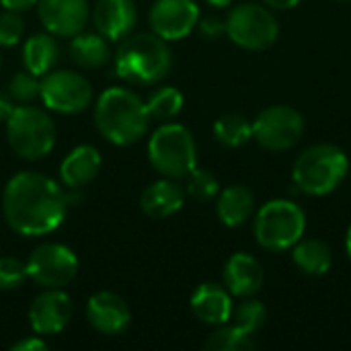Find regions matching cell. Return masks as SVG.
I'll list each match as a JSON object with an SVG mask.
<instances>
[{
    "label": "cell",
    "instance_id": "6da1fadb",
    "mask_svg": "<svg viewBox=\"0 0 351 351\" xmlns=\"http://www.w3.org/2000/svg\"><path fill=\"white\" fill-rule=\"evenodd\" d=\"M68 212L64 187L33 171L14 175L2 193L6 224L23 237H43L60 228Z\"/></svg>",
    "mask_w": 351,
    "mask_h": 351
},
{
    "label": "cell",
    "instance_id": "7a4b0ae2",
    "mask_svg": "<svg viewBox=\"0 0 351 351\" xmlns=\"http://www.w3.org/2000/svg\"><path fill=\"white\" fill-rule=\"evenodd\" d=\"M150 115L146 101L125 86L103 90L95 105V125L99 134L115 146H132L148 132Z\"/></svg>",
    "mask_w": 351,
    "mask_h": 351
},
{
    "label": "cell",
    "instance_id": "3957f363",
    "mask_svg": "<svg viewBox=\"0 0 351 351\" xmlns=\"http://www.w3.org/2000/svg\"><path fill=\"white\" fill-rule=\"evenodd\" d=\"M173 53L169 41L156 33H136L119 41L115 53V74L132 84L150 86L171 72Z\"/></svg>",
    "mask_w": 351,
    "mask_h": 351
},
{
    "label": "cell",
    "instance_id": "277c9868",
    "mask_svg": "<svg viewBox=\"0 0 351 351\" xmlns=\"http://www.w3.org/2000/svg\"><path fill=\"white\" fill-rule=\"evenodd\" d=\"M350 158L335 144H315L306 148L294 162V185L306 195H329L348 177Z\"/></svg>",
    "mask_w": 351,
    "mask_h": 351
},
{
    "label": "cell",
    "instance_id": "5b68a950",
    "mask_svg": "<svg viewBox=\"0 0 351 351\" xmlns=\"http://www.w3.org/2000/svg\"><path fill=\"white\" fill-rule=\"evenodd\" d=\"M148 160L156 173L169 179H185L197 167V146L181 123H162L148 142Z\"/></svg>",
    "mask_w": 351,
    "mask_h": 351
},
{
    "label": "cell",
    "instance_id": "8992f818",
    "mask_svg": "<svg viewBox=\"0 0 351 351\" xmlns=\"http://www.w3.org/2000/svg\"><path fill=\"white\" fill-rule=\"evenodd\" d=\"M4 123L10 148L25 160H41L56 146V123L51 115L39 107H14Z\"/></svg>",
    "mask_w": 351,
    "mask_h": 351
},
{
    "label": "cell",
    "instance_id": "52a82bcc",
    "mask_svg": "<svg viewBox=\"0 0 351 351\" xmlns=\"http://www.w3.org/2000/svg\"><path fill=\"white\" fill-rule=\"evenodd\" d=\"M304 230L306 214L290 199H271L255 214V239L271 253L292 249L304 237Z\"/></svg>",
    "mask_w": 351,
    "mask_h": 351
},
{
    "label": "cell",
    "instance_id": "ba28073f",
    "mask_svg": "<svg viewBox=\"0 0 351 351\" xmlns=\"http://www.w3.org/2000/svg\"><path fill=\"white\" fill-rule=\"evenodd\" d=\"M224 23L230 41L249 51H263L271 47L280 35V25L271 8L257 2H243L234 6Z\"/></svg>",
    "mask_w": 351,
    "mask_h": 351
},
{
    "label": "cell",
    "instance_id": "9c48e42d",
    "mask_svg": "<svg viewBox=\"0 0 351 351\" xmlns=\"http://www.w3.org/2000/svg\"><path fill=\"white\" fill-rule=\"evenodd\" d=\"M39 99L49 111L76 115L93 103V86L74 70H51L41 76Z\"/></svg>",
    "mask_w": 351,
    "mask_h": 351
},
{
    "label": "cell",
    "instance_id": "30bf717a",
    "mask_svg": "<svg viewBox=\"0 0 351 351\" xmlns=\"http://www.w3.org/2000/svg\"><path fill=\"white\" fill-rule=\"evenodd\" d=\"M304 136V117L290 105H271L253 121V138L267 150H290Z\"/></svg>",
    "mask_w": 351,
    "mask_h": 351
},
{
    "label": "cell",
    "instance_id": "8fae6325",
    "mask_svg": "<svg viewBox=\"0 0 351 351\" xmlns=\"http://www.w3.org/2000/svg\"><path fill=\"white\" fill-rule=\"evenodd\" d=\"M27 269L29 278L43 290L64 288L78 274V257L66 245L45 243L29 255Z\"/></svg>",
    "mask_w": 351,
    "mask_h": 351
},
{
    "label": "cell",
    "instance_id": "7c38bea8",
    "mask_svg": "<svg viewBox=\"0 0 351 351\" xmlns=\"http://www.w3.org/2000/svg\"><path fill=\"white\" fill-rule=\"evenodd\" d=\"M152 33L165 41L185 39L199 21V6L195 0H156L148 14Z\"/></svg>",
    "mask_w": 351,
    "mask_h": 351
},
{
    "label": "cell",
    "instance_id": "4fadbf2b",
    "mask_svg": "<svg viewBox=\"0 0 351 351\" xmlns=\"http://www.w3.org/2000/svg\"><path fill=\"white\" fill-rule=\"evenodd\" d=\"M72 311V300L62 288H47L31 302L29 325L41 337L58 335L70 323Z\"/></svg>",
    "mask_w": 351,
    "mask_h": 351
},
{
    "label": "cell",
    "instance_id": "5bb4252c",
    "mask_svg": "<svg viewBox=\"0 0 351 351\" xmlns=\"http://www.w3.org/2000/svg\"><path fill=\"white\" fill-rule=\"evenodd\" d=\"M37 14L47 33L56 37H74L84 31L90 10L88 0H39Z\"/></svg>",
    "mask_w": 351,
    "mask_h": 351
},
{
    "label": "cell",
    "instance_id": "9a60e30c",
    "mask_svg": "<svg viewBox=\"0 0 351 351\" xmlns=\"http://www.w3.org/2000/svg\"><path fill=\"white\" fill-rule=\"evenodd\" d=\"M86 319L103 335H121L132 323V311L115 292H97L86 302Z\"/></svg>",
    "mask_w": 351,
    "mask_h": 351
},
{
    "label": "cell",
    "instance_id": "2e32d148",
    "mask_svg": "<svg viewBox=\"0 0 351 351\" xmlns=\"http://www.w3.org/2000/svg\"><path fill=\"white\" fill-rule=\"evenodd\" d=\"M90 16L97 33L109 41H121L132 35L138 23V8L134 0H97Z\"/></svg>",
    "mask_w": 351,
    "mask_h": 351
},
{
    "label": "cell",
    "instance_id": "e0dca14e",
    "mask_svg": "<svg viewBox=\"0 0 351 351\" xmlns=\"http://www.w3.org/2000/svg\"><path fill=\"white\" fill-rule=\"evenodd\" d=\"M191 313L206 325H226L232 315V294L220 284H199L189 300Z\"/></svg>",
    "mask_w": 351,
    "mask_h": 351
},
{
    "label": "cell",
    "instance_id": "ac0fdd59",
    "mask_svg": "<svg viewBox=\"0 0 351 351\" xmlns=\"http://www.w3.org/2000/svg\"><path fill=\"white\" fill-rule=\"evenodd\" d=\"M185 204V187L177 183V179L162 177L148 185L140 195L142 212L152 220H167L175 216Z\"/></svg>",
    "mask_w": 351,
    "mask_h": 351
},
{
    "label": "cell",
    "instance_id": "d6986e66",
    "mask_svg": "<svg viewBox=\"0 0 351 351\" xmlns=\"http://www.w3.org/2000/svg\"><path fill=\"white\" fill-rule=\"evenodd\" d=\"M263 267L249 253H234L224 265V286L237 298L255 296L263 286Z\"/></svg>",
    "mask_w": 351,
    "mask_h": 351
},
{
    "label": "cell",
    "instance_id": "ffe728a7",
    "mask_svg": "<svg viewBox=\"0 0 351 351\" xmlns=\"http://www.w3.org/2000/svg\"><path fill=\"white\" fill-rule=\"evenodd\" d=\"M101 171V154L95 146L82 144L70 150L60 165V181L68 189H82L95 181Z\"/></svg>",
    "mask_w": 351,
    "mask_h": 351
},
{
    "label": "cell",
    "instance_id": "44dd1931",
    "mask_svg": "<svg viewBox=\"0 0 351 351\" xmlns=\"http://www.w3.org/2000/svg\"><path fill=\"white\" fill-rule=\"evenodd\" d=\"M216 214L228 228L243 226L255 214V195L247 185H230L218 193Z\"/></svg>",
    "mask_w": 351,
    "mask_h": 351
},
{
    "label": "cell",
    "instance_id": "7402d4cb",
    "mask_svg": "<svg viewBox=\"0 0 351 351\" xmlns=\"http://www.w3.org/2000/svg\"><path fill=\"white\" fill-rule=\"evenodd\" d=\"M70 47L68 53L72 62L84 70H97L103 68L111 60V45L109 39H105L101 33H84L80 31L78 35L70 37Z\"/></svg>",
    "mask_w": 351,
    "mask_h": 351
},
{
    "label": "cell",
    "instance_id": "603a6c76",
    "mask_svg": "<svg viewBox=\"0 0 351 351\" xmlns=\"http://www.w3.org/2000/svg\"><path fill=\"white\" fill-rule=\"evenodd\" d=\"M60 60V45L56 41V35L51 33H37L31 35L23 45V64L25 70H29L35 76H45L56 68Z\"/></svg>",
    "mask_w": 351,
    "mask_h": 351
},
{
    "label": "cell",
    "instance_id": "cb8c5ba5",
    "mask_svg": "<svg viewBox=\"0 0 351 351\" xmlns=\"http://www.w3.org/2000/svg\"><path fill=\"white\" fill-rule=\"evenodd\" d=\"M292 261L306 276H325L333 265V253L319 239H300L292 247Z\"/></svg>",
    "mask_w": 351,
    "mask_h": 351
},
{
    "label": "cell",
    "instance_id": "d4e9b609",
    "mask_svg": "<svg viewBox=\"0 0 351 351\" xmlns=\"http://www.w3.org/2000/svg\"><path fill=\"white\" fill-rule=\"evenodd\" d=\"M214 138L226 148H239L253 138V123L239 113H226L216 119Z\"/></svg>",
    "mask_w": 351,
    "mask_h": 351
},
{
    "label": "cell",
    "instance_id": "484cf974",
    "mask_svg": "<svg viewBox=\"0 0 351 351\" xmlns=\"http://www.w3.org/2000/svg\"><path fill=\"white\" fill-rule=\"evenodd\" d=\"M183 103H185V99H183L179 88H175V86H158L156 90L150 93V97L146 101V109H148L150 119L171 121L181 113Z\"/></svg>",
    "mask_w": 351,
    "mask_h": 351
},
{
    "label": "cell",
    "instance_id": "4316f807",
    "mask_svg": "<svg viewBox=\"0 0 351 351\" xmlns=\"http://www.w3.org/2000/svg\"><path fill=\"white\" fill-rule=\"evenodd\" d=\"M253 348V335L245 333L237 325H220V329H216L206 341V350L210 351H249Z\"/></svg>",
    "mask_w": 351,
    "mask_h": 351
},
{
    "label": "cell",
    "instance_id": "83f0119b",
    "mask_svg": "<svg viewBox=\"0 0 351 351\" xmlns=\"http://www.w3.org/2000/svg\"><path fill=\"white\" fill-rule=\"evenodd\" d=\"M232 325H237L239 329H243L249 335H255L267 321V308L263 302L253 300L251 296L245 298L243 302H239L237 306H232V315H230Z\"/></svg>",
    "mask_w": 351,
    "mask_h": 351
},
{
    "label": "cell",
    "instance_id": "f1b7e54d",
    "mask_svg": "<svg viewBox=\"0 0 351 351\" xmlns=\"http://www.w3.org/2000/svg\"><path fill=\"white\" fill-rule=\"evenodd\" d=\"M185 183V195L193 197L195 202H212L220 193V183L218 179L206 171V169H193L187 177Z\"/></svg>",
    "mask_w": 351,
    "mask_h": 351
},
{
    "label": "cell",
    "instance_id": "f546056e",
    "mask_svg": "<svg viewBox=\"0 0 351 351\" xmlns=\"http://www.w3.org/2000/svg\"><path fill=\"white\" fill-rule=\"evenodd\" d=\"M39 84H41V78L31 74L29 70H21V72H14L6 84V93L8 97L14 101V103H33L35 99H39Z\"/></svg>",
    "mask_w": 351,
    "mask_h": 351
},
{
    "label": "cell",
    "instance_id": "4dcf8cb0",
    "mask_svg": "<svg viewBox=\"0 0 351 351\" xmlns=\"http://www.w3.org/2000/svg\"><path fill=\"white\" fill-rule=\"evenodd\" d=\"M29 280L27 263L16 257H0V292H12Z\"/></svg>",
    "mask_w": 351,
    "mask_h": 351
},
{
    "label": "cell",
    "instance_id": "1f68e13d",
    "mask_svg": "<svg viewBox=\"0 0 351 351\" xmlns=\"http://www.w3.org/2000/svg\"><path fill=\"white\" fill-rule=\"evenodd\" d=\"M25 33V21L21 12L4 8L0 12V45L2 47H12L23 39Z\"/></svg>",
    "mask_w": 351,
    "mask_h": 351
},
{
    "label": "cell",
    "instance_id": "d6a6232c",
    "mask_svg": "<svg viewBox=\"0 0 351 351\" xmlns=\"http://www.w3.org/2000/svg\"><path fill=\"white\" fill-rule=\"evenodd\" d=\"M195 29H199L202 37H206V39H218L220 35L226 33V23L218 16H206V19L197 21Z\"/></svg>",
    "mask_w": 351,
    "mask_h": 351
},
{
    "label": "cell",
    "instance_id": "836d02e7",
    "mask_svg": "<svg viewBox=\"0 0 351 351\" xmlns=\"http://www.w3.org/2000/svg\"><path fill=\"white\" fill-rule=\"evenodd\" d=\"M12 351H43L47 350V343L41 339V335H31V337H23L16 343H12Z\"/></svg>",
    "mask_w": 351,
    "mask_h": 351
},
{
    "label": "cell",
    "instance_id": "e575fe53",
    "mask_svg": "<svg viewBox=\"0 0 351 351\" xmlns=\"http://www.w3.org/2000/svg\"><path fill=\"white\" fill-rule=\"evenodd\" d=\"M39 0H0V4L8 10H16V12H25L33 6H37Z\"/></svg>",
    "mask_w": 351,
    "mask_h": 351
},
{
    "label": "cell",
    "instance_id": "d590c367",
    "mask_svg": "<svg viewBox=\"0 0 351 351\" xmlns=\"http://www.w3.org/2000/svg\"><path fill=\"white\" fill-rule=\"evenodd\" d=\"M12 111H14V101L8 97V93H0V121H6Z\"/></svg>",
    "mask_w": 351,
    "mask_h": 351
},
{
    "label": "cell",
    "instance_id": "8d00e7d4",
    "mask_svg": "<svg viewBox=\"0 0 351 351\" xmlns=\"http://www.w3.org/2000/svg\"><path fill=\"white\" fill-rule=\"evenodd\" d=\"M302 0H263L265 6H269L271 10H288V8H294L298 6Z\"/></svg>",
    "mask_w": 351,
    "mask_h": 351
},
{
    "label": "cell",
    "instance_id": "74e56055",
    "mask_svg": "<svg viewBox=\"0 0 351 351\" xmlns=\"http://www.w3.org/2000/svg\"><path fill=\"white\" fill-rule=\"evenodd\" d=\"M204 2L210 4V6H214V8H226V6L232 4V0H204Z\"/></svg>",
    "mask_w": 351,
    "mask_h": 351
},
{
    "label": "cell",
    "instance_id": "f35d334b",
    "mask_svg": "<svg viewBox=\"0 0 351 351\" xmlns=\"http://www.w3.org/2000/svg\"><path fill=\"white\" fill-rule=\"evenodd\" d=\"M346 251H348V257L351 259V226L348 230V237H346Z\"/></svg>",
    "mask_w": 351,
    "mask_h": 351
},
{
    "label": "cell",
    "instance_id": "ab89813d",
    "mask_svg": "<svg viewBox=\"0 0 351 351\" xmlns=\"http://www.w3.org/2000/svg\"><path fill=\"white\" fill-rule=\"evenodd\" d=\"M0 66H2V62H0Z\"/></svg>",
    "mask_w": 351,
    "mask_h": 351
}]
</instances>
